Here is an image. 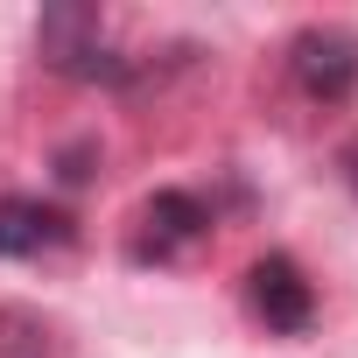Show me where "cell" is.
<instances>
[{
	"label": "cell",
	"instance_id": "cell-3",
	"mask_svg": "<svg viewBox=\"0 0 358 358\" xmlns=\"http://www.w3.org/2000/svg\"><path fill=\"white\" fill-rule=\"evenodd\" d=\"M246 302H253V316H260L274 337H302V330L316 323V288L302 281V267H295L288 253H267V260L246 267Z\"/></svg>",
	"mask_w": 358,
	"mask_h": 358
},
{
	"label": "cell",
	"instance_id": "cell-4",
	"mask_svg": "<svg viewBox=\"0 0 358 358\" xmlns=\"http://www.w3.org/2000/svg\"><path fill=\"white\" fill-rule=\"evenodd\" d=\"M288 64H295V85L309 99H323V106H344L358 92V36L351 29H330V22L302 29L295 50H288Z\"/></svg>",
	"mask_w": 358,
	"mask_h": 358
},
{
	"label": "cell",
	"instance_id": "cell-5",
	"mask_svg": "<svg viewBox=\"0 0 358 358\" xmlns=\"http://www.w3.org/2000/svg\"><path fill=\"white\" fill-rule=\"evenodd\" d=\"M71 239V211L43 197H0V260H36Z\"/></svg>",
	"mask_w": 358,
	"mask_h": 358
},
{
	"label": "cell",
	"instance_id": "cell-1",
	"mask_svg": "<svg viewBox=\"0 0 358 358\" xmlns=\"http://www.w3.org/2000/svg\"><path fill=\"white\" fill-rule=\"evenodd\" d=\"M36 50L64 78H120V57H106V22H99V8H85V0H57V8H43Z\"/></svg>",
	"mask_w": 358,
	"mask_h": 358
},
{
	"label": "cell",
	"instance_id": "cell-2",
	"mask_svg": "<svg viewBox=\"0 0 358 358\" xmlns=\"http://www.w3.org/2000/svg\"><path fill=\"white\" fill-rule=\"evenodd\" d=\"M211 239V211L190 197V190H155L141 204V225H134V260L141 267H169V260H183Z\"/></svg>",
	"mask_w": 358,
	"mask_h": 358
}]
</instances>
